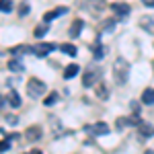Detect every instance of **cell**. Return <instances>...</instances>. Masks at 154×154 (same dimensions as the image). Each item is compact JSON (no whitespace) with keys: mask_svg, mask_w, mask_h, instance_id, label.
Returning a JSON list of instances; mask_svg holds the SVG:
<instances>
[{"mask_svg":"<svg viewBox=\"0 0 154 154\" xmlns=\"http://www.w3.org/2000/svg\"><path fill=\"white\" fill-rule=\"evenodd\" d=\"M128 76H130V62L123 58H117L113 64V78L117 84H125L128 82Z\"/></svg>","mask_w":154,"mask_h":154,"instance_id":"1","label":"cell"},{"mask_svg":"<svg viewBox=\"0 0 154 154\" xmlns=\"http://www.w3.org/2000/svg\"><path fill=\"white\" fill-rule=\"evenodd\" d=\"M27 93H29V97L37 99V97H43V93H48V86H45V82H41L39 78H31L27 82Z\"/></svg>","mask_w":154,"mask_h":154,"instance_id":"2","label":"cell"},{"mask_svg":"<svg viewBox=\"0 0 154 154\" xmlns=\"http://www.w3.org/2000/svg\"><path fill=\"white\" fill-rule=\"evenodd\" d=\"M99 80H101V68H99V66H91V68L84 70L82 86H95Z\"/></svg>","mask_w":154,"mask_h":154,"instance_id":"3","label":"cell"},{"mask_svg":"<svg viewBox=\"0 0 154 154\" xmlns=\"http://www.w3.org/2000/svg\"><path fill=\"white\" fill-rule=\"evenodd\" d=\"M84 6H86V11L91 12V14H101V12L107 8V2L105 0H84Z\"/></svg>","mask_w":154,"mask_h":154,"instance_id":"4","label":"cell"},{"mask_svg":"<svg viewBox=\"0 0 154 154\" xmlns=\"http://www.w3.org/2000/svg\"><path fill=\"white\" fill-rule=\"evenodd\" d=\"M84 131L86 134H91V136H105L109 134V125L107 123H91V125H84Z\"/></svg>","mask_w":154,"mask_h":154,"instance_id":"5","label":"cell"},{"mask_svg":"<svg viewBox=\"0 0 154 154\" xmlns=\"http://www.w3.org/2000/svg\"><path fill=\"white\" fill-rule=\"evenodd\" d=\"M56 49V45L54 43H35V48H33V54L35 56H39V58H45L48 54H51Z\"/></svg>","mask_w":154,"mask_h":154,"instance_id":"6","label":"cell"},{"mask_svg":"<svg viewBox=\"0 0 154 154\" xmlns=\"http://www.w3.org/2000/svg\"><path fill=\"white\" fill-rule=\"evenodd\" d=\"M111 11L115 12V17H128L131 8H130L128 2H113L111 4Z\"/></svg>","mask_w":154,"mask_h":154,"instance_id":"7","label":"cell"},{"mask_svg":"<svg viewBox=\"0 0 154 154\" xmlns=\"http://www.w3.org/2000/svg\"><path fill=\"white\" fill-rule=\"evenodd\" d=\"M68 12V8L66 6H58V8H54V11H49L43 14V21L45 23H49V21H54V19H58V17H62V14H66Z\"/></svg>","mask_w":154,"mask_h":154,"instance_id":"8","label":"cell"},{"mask_svg":"<svg viewBox=\"0 0 154 154\" xmlns=\"http://www.w3.org/2000/svg\"><path fill=\"white\" fill-rule=\"evenodd\" d=\"M41 134H43V131H41L39 125H31L29 130L25 131V138H27V142H35V140L41 138Z\"/></svg>","mask_w":154,"mask_h":154,"instance_id":"9","label":"cell"},{"mask_svg":"<svg viewBox=\"0 0 154 154\" xmlns=\"http://www.w3.org/2000/svg\"><path fill=\"white\" fill-rule=\"evenodd\" d=\"M140 27H142L146 33L154 35V17H142L140 19Z\"/></svg>","mask_w":154,"mask_h":154,"instance_id":"10","label":"cell"},{"mask_svg":"<svg viewBox=\"0 0 154 154\" xmlns=\"http://www.w3.org/2000/svg\"><path fill=\"white\" fill-rule=\"evenodd\" d=\"M82 19H74V21H72V25H70V31H68V35L72 37V39H74V37H78L80 35V31H82Z\"/></svg>","mask_w":154,"mask_h":154,"instance_id":"11","label":"cell"},{"mask_svg":"<svg viewBox=\"0 0 154 154\" xmlns=\"http://www.w3.org/2000/svg\"><path fill=\"white\" fill-rule=\"evenodd\" d=\"M138 131H140L142 138H152V136H154V128L150 125V123H144V121L138 125Z\"/></svg>","mask_w":154,"mask_h":154,"instance_id":"12","label":"cell"},{"mask_svg":"<svg viewBox=\"0 0 154 154\" xmlns=\"http://www.w3.org/2000/svg\"><path fill=\"white\" fill-rule=\"evenodd\" d=\"M142 103L154 105V88H146V91L142 93Z\"/></svg>","mask_w":154,"mask_h":154,"instance_id":"13","label":"cell"},{"mask_svg":"<svg viewBox=\"0 0 154 154\" xmlns=\"http://www.w3.org/2000/svg\"><path fill=\"white\" fill-rule=\"evenodd\" d=\"M78 70H80V68H78L76 64H70V66L64 70V78H66V80H68V78H74V76L78 74Z\"/></svg>","mask_w":154,"mask_h":154,"instance_id":"14","label":"cell"},{"mask_svg":"<svg viewBox=\"0 0 154 154\" xmlns=\"http://www.w3.org/2000/svg\"><path fill=\"white\" fill-rule=\"evenodd\" d=\"M97 97H99L101 101H105L107 97H109V91H107V86H105L103 82H101L99 86H97Z\"/></svg>","mask_w":154,"mask_h":154,"instance_id":"15","label":"cell"},{"mask_svg":"<svg viewBox=\"0 0 154 154\" xmlns=\"http://www.w3.org/2000/svg\"><path fill=\"white\" fill-rule=\"evenodd\" d=\"M8 68H11L12 72H23V70H25L23 64H21L19 60H11V62H8Z\"/></svg>","mask_w":154,"mask_h":154,"instance_id":"16","label":"cell"},{"mask_svg":"<svg viewBox=\"0 0 154 154\" xmlns=\"http://www.w3.org/2000/svg\"><path fill=\"white\" fill-rule=\"evenodd\" d=\"M12 11V0H0V12H11Z\"/></svg>","mask_w":154,"mask_h":154,"instance_id":"17","label":"cell"},{"mask_svg":"<svg viewBox=\"0 0 154 154\" xmlns=\"http://www.w3.org/2000/svg\"><path fill=\"white\" fill-rule=\"evenodd\" d=\"M12 54H33V48H29V45H19V48H12Z\"/></svg>","mask_w":154,"mask_h":154,"instance_id":"18","label":"cell"},{"mask_svg":"<svg viewBox=\"0 0 154 154\" xmlns=\"http://www.w3.org/2000/svg\"><path fill=\"white\" fill-rule=\"evenodd\" d=\"M8 103H11L12 107H19L21 105V97L17 95V93H11V95H8Z\"/></svg>","mask_w":154,"mask_h":154,"instance_id":"19","label":"cell"},{"mask_svg":"<svg viewBox=\"0 0 154 154\" xmlns=\"http://www.w3.org/2000/svg\"><path fill=\"white\" fill-rule=\"evenodd\" d=\"M113 27H115V19H107V21H103V31H113Z\"/></svg>","mask_w":154,"mask_h":154,"instance_id":"20","label":"cell"},{"mask_svg":"<svg viewBox=\"0 0 154 154\" xmlns=\"http://www.w3.org/2000/svg\"><path fill=\"white\" fill-rule=\"evenodd\" d=\"M62 51H64V54H70V56H76V48L70 45V43H64V45H62Z\"/></svg>","mask_w":154,"mask_h":154,"instance_id":"21","label":"cell"},{"mask_svg":"<svg viewBox=\"0 0 154 154\" xmlns=\"http://www.w3.org/2000/svg\"><path fill=\"white\" fill-rule=\"evenodd\" d=\"M19 14H21V17H27V14H29V4H27V2H21V4H19Z\"/></svg>","mask_w":154,"mask_h":154,"instance_id":"22","label":"cell"},{"mask_svg":"<svg viewBox=\"0 0 154 154\" xmlns=\"http://www.w3.org/2000/svg\"><path fill=\"white\" fill-rule=\"evenodd\" d=\"M45 33H48V25H39L35 29V37H43Z\"/></svg>","mask_w":154,"mask_h":154,"instance_id":"23","label":"cell"},{"mask_svg":"<svg viewBox=\"0 0 154 154\" xmlns=\"http://www.w3.org/2000/svg\"><path fill=\"white\" fill-rule=\"evenodd\" d=\"M56 101H58V95H49V97H45V99H43V103H45V105H54V103H56Z\"/></svg>","mask_w":154,"mask_h":154,"instance_id":"24","label":"cell"},{"mask_svg":"<svg viewBox=\"0 0 154 154\" xmlns=\"http://www.w3.org/2000/svg\"><path fill=\"white\" fill-rule=\"evenodd\" d=\"M131 111H134V115H138L140 113V103H136V101H131Z\"/></svg>","mask_w":154,"mask_h":154,"instance_id":"25","label":"cell"},{"mask_svg":"<svg viewBox=\"0 0 154 154\" xmlns=\"http://www.w3.org/2000/svg\"><path fill=\"white\" fill-rule=\"evenodd\" d=\"M101 58H103V48L95 45V60H101Z\"/></svg>","mask_w":154,"mask_h":154,"instance_id":"26","label":"cell"},{"mask_svg":"<svg viewBox=\"0 0 154 154\" xmlns=\"http://www.w3.org/2000/svg\"><path fill=\"white\" fill-rule=\"evenodd\" d=\"M6 121L8 123H19V117L17 115H6Z\"/></svg>","mask_w":154,"mask_h":154,"instance_id":"27","label":"cell"},{"mask_svg":"<svg viewBox=\"0 0 154 154\" xmlns=\"http://www.w3.org/2000/svg\"><path fill=\"white\" fill-rule=\"evenodd\" d=\"M6 150H8V142L2 140V142H0V152H6Z\"/></svg>","mask_w":154,"mask_h":154,"instance_id":"28","label":"cell"},{"mask_svg":"<svg viewBox=\"0 0 154 154\" xmlns=\"http://www.w3.org/2000/svg\"><path fill=\"white\" fill-rule=\"evenodd\" d=\"M142 2H144V4H146V6H150V8H152V6H154V0H142Z\"/></svg>","mask_w":154,"mask_h":154,"instance_id":"29","label":"cell"},{"mask_svg":"<svg viewBox=\"0 0 154 154\" xmlns=\"http://www.w3.org/2000/svg\"><path fill=\"white\" fill-rule=\"evenodd\" d=\"M27 154H43L41 150H31V152H27Z\"/></svg>","mask_w":154,"mask_h":154,"instance_id":"30","label":"cell"},{"mask_svg":"<svg viewBox=\"0 0 154 154\" xmlns=\"http://www.w3.org/2000/svg\"><path fill=\"white\" fill-rule=\"evenodd\" d=\"M144 154H154V150H146V152H144Z\"/></svg>","mask_w":154,"mask_h":154,"instance_id":"31","label":"cell"}]
</instances>
